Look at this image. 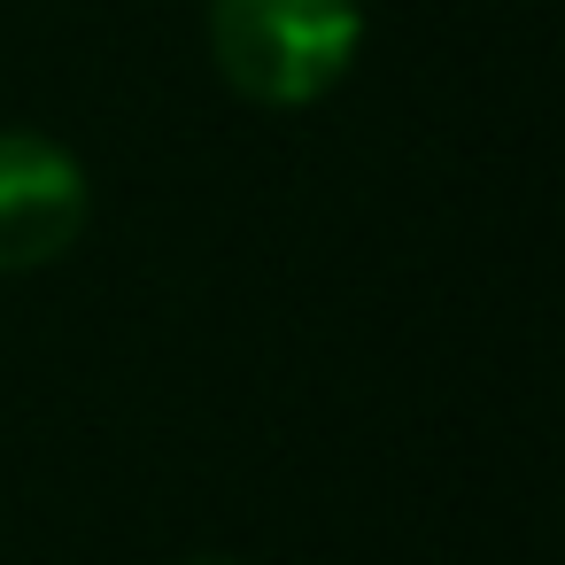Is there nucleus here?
Segmentation results:
<instances>
[{"instance_id": "nucleus-1", "label": "nucleus", "mask_w": 565, "mask_h": 565, "mask_svg": "<svg viewBox=\"0 0 565 565\" xmlns=\"http://www.w3.org/2000/svg\"><path fill=\"white\" fill-rule=\"evenodd\" d=\"M364 47V0H210L217 78L256 109L326 102Z\"/></svg>"}, {"instance_id": "nucleus-2", "label": "nucleus", "mask_w": 565, "mask_h": 565, "mask_svg": "<svg viewBox=\"0 0 565 565\" xmlns=\"http://www.w3.org/2000/svg\"><path fill=\"white\" fill-rule=\"evenodd\" d=\"M94 210L86 163L24 125H0V271H40L78 248Z\"/></svg>"}, {"instance_id": "nucleus-3", "label": "nucleus", "mask_w": 565, "mask_h": 565, "mask_svg": "<svg viewBox=\"0 0 565 565\" xmlns=\"http://www.w3.org/2000/svg\"><path fill=\"white\" fill-rule=\"evenodd\" d=\"M186 565H233V557H186Z\"/></svg>"}]
</instances>
